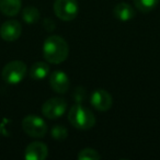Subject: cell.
I'll return each instance as SVG.
<instances>
[{
    "instance_id": "2",
    "label": "cell",
    "mask_w": 160,
    "mask_h": 160,
    "mask_svg": "<svg viewBox=\"0 0 160 160\" xmlns=\"http://www.w3.org/2000/svg\"><path fill=\"white\" fill-rule=\"evenodd\" d=\"M68 120L73 127L81 131H87L96 125V116L91 110L83 107L81 103L72 105L68 113Z\"/></svg>"
},
{
    "instance_id": "1",
    "label": "cell",
    "mask_w": 160,
    "mask_h": 160,
    "mask_svg": "<svg viewBox=\"0 0 160 160\" xmlns=\"http://www.w3.org/2000/svg\"><path fill=\"white\" fill-rule=\"evenodd\" d=\"M69 47L67 42L58 35L48 36L43 44V56L51 64H60L68 57Z\"/></svg>"
},
{
    "instance_id": "10",
    "label": "cell",
    "mask_w": 160,
    "mask_h": 160,
    "mask_svg": "<svg viewBox=\"0 0 160 160\" xmlns=\"http://www.w3.org/2000/svg\"><path fill=\"white\" fill-rule=\"evenodd\" d=\"M48 149L41 142H33L25 148L24 158L28 160H44L47 158Z\"/></svg>"
},
{
    "instance_id": "17",
    "label": "cell",
    "mask_w": 160,
    "mask_h": 160,
    "mask_svg": "<svg viewBox=\"0 0 160 160\" xmlns=\"http://www.w3.org/2000/svg\"><path fill=\"white\" fill-rule=\"evenodd\" d=\"M51 134L52 137L55 138L56 140H62L68 136V131H67V128L65 126L57 124L52 128Z\"/></svg>"
},
{
    "instance_id": "8",
    "label": "cell",
    "mask_w": 160,
    "mask_h": 160,
    "mask_svg": "<svg viewBox=\"0 0 160 160\" xmlns=\"http://www.w3.org/2000/svg\"><path fill=\"white\" fill-rule=\"evenodd\" d=\"M22 28L17 20H8L0 27V36L7 42H14L21 36Z\"/></svg>"
},
{
    "instance_id": "14",
    "label": "cell",
    "mask_w": 160,
    "mask_h": 160,
    "mask_svg": "<svg viewBox=\"0 0 160 160\" xmlns=\"http://www.w3.org/2000/svg\"><path fill=\"white\" fill-rule=\"evenodd\" d=\"M41 18L40 11L35 7H27L22 11V19L28 24H34Z\"/></svg>"
},
{
    "instance_id": "3",
    "label": "cell",
    "mask_w": 160,
    "mask_h": 160,
    "mask_svg": "<svg viewBox=\"0 0 160 160\" xmlns=\"http://www.w3.org/2000/svg\"><path fill=\"white\" fill-rule=\"evenodd\" d=\"M27 72V65L22 60H12L3 67L1 77L3 81L9 85H18L24 79Z\"/></svg>"
},
{
    "instance_id": "6",
    "label": "cell",
    "mask_w": 160,
    "mask_h": 160,
    "mask_svg": "<svg viewBox=\"0 0 160 160\" xmlns=\"http://www.w3.org/2000/svg\"><path fill=\"white\" fill-rule=\"evenodd\" d=\"M67 110V102L62 98H51L43 104L42 113L45 118H58L66 112Z\"/></svg>"
},
{
    "instance_id": "12",
    "label": "cell",
    "mask_w": 160,
    "mask_h": 160,
    "mask_svg": "<svg viewBox=\"0 0 160 160\" xmlns=\"http://www.w3.org/2000/svg\"><path fill=\"white\" fill-rule=\"evenodd\" d=\"M22 0H0V11L7 17H14L20 12Z\"/></svg>"
},
{
    "instance_id": "5",
    "label": "cell",
    "mask_w": 160,
    "mask_h": 160,
    "mask_svg": "<svg viewBox=\"0 0 160 160\" xmlns=\"http://www.w3.org/2000/svg\"><path fill=\"white\" fill-rule=\"evenodd\" d=\"M54 11L60 20L71 21L77 17L79 6L77 0H55Z\"/></svg>"
},
{
    "instance_id": "16",
    "label": "cell",
    "mask_w": 160,
    "mask_h": 160,
    "mask_svg": "<svg viewBox=\"0 0 160 160\" xmlns=\"http://www.w3.org/2000/svg\"><path fill=\"white\" fill-rule=\"evenodd\" d=\"M78 159L79 160H99V159H101V156L96 149L85 148L79 151V153H78Z\"/></svg>"
},
{
    "instance_id": "19",
    "label": "cell",
    "mask_w": 160,
    "mask_h": 160,
    "mask_svg": "<svg viewBox=\"0 0 160 160\" xmlns=\"http://www.w3.org/2000/svg\"><path fill=\"white\" fill-rule=\"evenodd\" d=\"M44 27L46 28L47 31H52V30L55 28V23H54L51 19H46V20L44 21Z\"/></svg>"
},
{
    "instance_id": "11",
    "label": "cell",
    "mask_w": 160,
    "mask_h": 160,
    "mask_svg": "<svg viewBox=\"0 0 160 160\" xmlns=\"http://www.w3.org/2000/svg\"><path fill=\"white\" fill-rule=\"evenodd\" d=\"M114 16L118 20L122 21V22H127L131 21L132 19L135 17V11H134L133 7L126 2H120L114 7Z\"/></svg>"
},
{
    "instance_id": "4",
    "label": "cell",
    "mask_w": 160,
    "mask_h": 160,
    "mask_svg": "<svg viewBox=\"0 0 160 160\" xmlns=\"http://www.w3.org/2000/svg\"><path fill=\"white\" fill-rule=\"evenodd\" d=\"M22 128L25 134L33 138H42L47 133V125L41 116L28 115L22 121Z\"/></svg>"
},
{
    "instance_id": "15",
    "label": "cell",
    "mask_w": 160,
    "mask_h": 160,
    "mask_svg": "<svg viewBox=\"0 0 160 160\" xmlns=\"http://www.w3.org/2000/svg\"><path fill=\"white\" fill-rule=\"evenodd\" d=\"M159 3V0H134V5L136 9L140 12H150L155 9Z\"/></svg>"
},
{
    "instance_id": "9",
    "label": "cell",
    "mask_w": 160,
    "mask_h": 160,
    "mask_svg": "<svg viewBox=\"0 0 160 160\" xmlns=\"http://www.w3.org/2000/svg\"><path fill=\"white\" fill-rule=\"evenodd\" d=\"M49 85H51L52 89L54 91L60 94L66 93L69 90V87H70L68 76L62 70H56L51 73V76H49Z\"/></svg>"
},
{
    "instance_id": "7",
    "label": "cell",
    "mask_w": 160,
    "mask_h": 160,
    "mask_svg": "<svg viewBox=\"0 0 160 160\" xmlns=\"http://www.w3.org/2000/svg\"><path fill=\"white\" fill-rule=\"evenodd\" d=\"M90 102H91V105L96 110L105 112L111 109L112 104H113V99H112L111 94L107 90L98 89L91 94Z\"/></svg>"
},
{
    "instance_id": "13",
    "label": "cell",
    "mask_w": 160,
    "mask_h": 160,
    "mask_svg": "<svg viewBox=\"0 0 160 160\" xmlns=\"http://www.w3.org/2000/svg\"><path fill=\"white\" fill-rule=\"evenodd\" d=\"M49 65L44 62H38L32 65L30 69V77L33 80H42L48 75Z\"/></svg>"
},
{
    "instance_id": "18",
    "label": "cell",
    "mask_w": 160,
    "mask_h": 160,
    "mask_svg": "<svg viewBox=\"0 0 160 160\" xmlns=\"http://www.w3.org/2000/svg\"><path fill=\"white\" fill-rule=\"evenodd\" d=\"M72 97H73V100L77 103H82L86 100V98H87V91H86L85 88L78 87L73 91Z\"/></svg>"
}]
</instances>
